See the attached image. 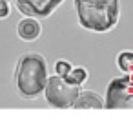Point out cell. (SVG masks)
<instances>
[{
	"mask_svg": "<svg viewBox=\"0 0 133 133\" xmlns=\"http://www.w3.org/2000/svg\"><path fill=\"white\" fill-rule=\"evenodd\" d=\"M78 24L93 33L111 31L120 15L118 0H75Z\"/></svg>",
	"mask_w": 133,
	"mask_h": 133,
	"instance_id": "cell-1",
	"label": "cell"
},
{
	"mask_svg": "<svg viewBox=\"0 0 133 133\" xmlns=\"http://www.w3.org/2000/svg\"><path fill=\"white\" fill-rule=\"evenodd\" d=\"M48 80V62L40 53H24L15 68V88L22 98L33 100L42 95Z\"/></svg>",
	"mask_w": 133,
	"mask_h": 133,
	"instance_id": "cell-2",
	"label": "cell"
},
{
	"mask_svg": "<svg viewBox=\"0 0 133 133\" xmlns=\"http://www.w3.org/2000/svg\"><path fill=\"white\" fill-rule=\"evenodd\" d=\"M80 89H82V86L71 82L68 77H60L55 73V75L48 77L42 93L51 108L68 109V108H73V102L78 97Z\"/></svg>",
	"mask_w": 133,
	"mask_h": 133,
	"instance_id": "cell-3",
	"label": "cell"
},
{
	"mask_svg": "<svg viewBox=\"0 0 133 133\" xmlns=\"http://www.w3.org/2000/svg\"><path fill=\"white\" fill-rule=\"evenodd\" d=\"M104 108L108 109H133V75H124L109 82L106 89Z\"/></svg>",
	"mask_w": 133,
	"mask_h": 133,
	"instance_id": "cell-4",
	"label": "cell"
},
{
	"mask_svg": "<svg viewBox=\"0 0 133 133\" xmlns=\"http://www.w3.org/2000/svg\"><path fill=\"white\" fill-rule=\"evenodd\" d=\"M13 2L17 9L26 17L48 18L62 6L64 0H13Z\"/></svg>",
	"mask_w": 133,
	"mask_h": 133,
	"instance_id": "cell-5",
	"label": "cell"
},
{
	"mask_svg": "<svg viewBox=\"0 0 133 133\" xmlns=\"http://www.w3.org/2000/svg\"><path fill=\"white\" fill-rule=\"evenodd\" d=\"M40 33H42V26L35 17H24L17 26V35L26 42L37 40L40 37Z\"/></svg>",
	"mask_w": 133,
	"mask_h": 133,
	"instance_id": "cell-6",
	"label": "cell"
},
{
	"mask_svg": "<svg viewBox=\"0 0 133 133\" xmlns=\"http://www.w3.org/2000/svg\"><path fill=\"white\" fill-rule=\"evenodd\" d=\"M75 109H104V98L95 91H82L73 102Z\"/></svg>",
	"mask_w": 133,
	"mask_h": 133,
	"instance_id": "cell-7",
	"label": "cell"
},
{
	"mask_svg": "<svg viewBox=\"0 0 133 133\" xmlns=\"http://www.w3.org/2000/svg\"><path fill=\"white\" fill-rule=\"evenodd\" d=\"M117 68L124 73L133 71V51H120L117 55Z\"/></svg>",
	"mask_w": 133,
	"mask_h": 133,
	"instance_id": "cell-8",
	"label": "cell"
},
{
	"mask_svg": "<svg viewBox=\"0 0 133 133\" xmlns=\"http://www.w3.org/2000/svg\"><path fill=\"white\" fill-rule=\"evenodd\" d=\"M71 82H75V84H78V86H82L86 80H88V71H86V68H71L69 69V73L66 75Z\"/></svg>",
	"mask_w": 133,
	"mask_h": 133,
	"instance_id": "cell-9",
	"label": "cell"
},
{
	"mask_svg": "<svg viewBox=\"0 0 133 133\" xmlns=\"http://www.w3.org/2000/svg\"><path fill=\"white\" fill-rule=\"evenodd\" d=\"M73 66L69 64V60H64V58H60V60H57V64H55V73L57 75H60V77H66L68 73H69V69H71Z\"/></svg>",
	"mask_w": 133,
	"mask_h": 133,
	"instance_id": "cell-10",
	"label": "cell"
},
{
	"mask_svg": "<svg viewBox=\"0 0 133 133\" xmlns=\"http://www.w3.org/2000/svg\"><path fill=\"white\" fill-rule=\"evenodd\" d=\"M9 17V4L8 0H0V18H8Z\"/></svg>",
	"mask_w": 133,
	"mask_h": 133,
	"instance_id": "cell-11",
	"label": "cell"
},
{
	"mask_svg": "<svg viewBox=\"0 0 133 133\" xmlns=\"http://www.w3.org/2000/svg\"><path fill=\"white\" fill-rule=\"evenodd\" d=\"M8 2H9V0H8Z\"/></svg>",
	"mask_w": 133,
	"mask_h": 133,
	"instance_id": "cell-12",
	"label": "cell"
}]
</instances>
